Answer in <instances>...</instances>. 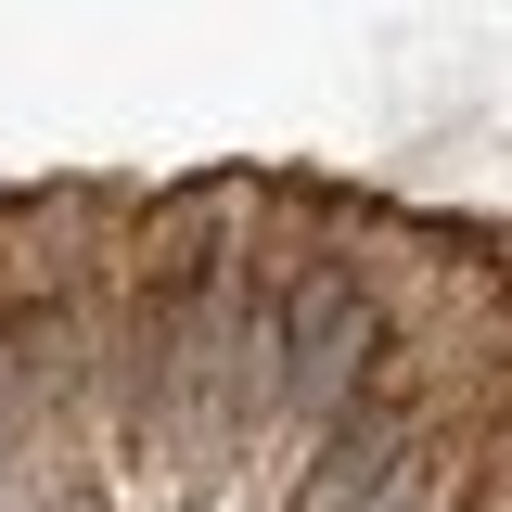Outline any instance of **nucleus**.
I'll use <instances>...</instances> for the list:
<instances>
[{
  "mask_svg": "<svg viewBox=\"0 0 512 512\" xmlns=\"http://www.w3.org/2000/svg\"><path fill=\"white\" fill-rule=\"evenodd\" d=\"M269 397H295V410H320V397H346V384L372 372V295H359V269H295L282 295H269Z\"/></svg>",
  "mask_w": 512,
  "mask_h": 512,
  "instance_id": "obj_1",
  "label": "nucleus"
},
{
  "mask_svg": "<svg viewBox=\"0 0 512 512\" xmlns=\"http://www.w3.org/2000/svg\"><path fill=\"white\" fill-rule=\"evenodd\" d=\"M39 346H52V295H0V397L39 372Z\"/></svg>",
  "mask_w": 512,
  "mask_h": 512,
  "instance_id": "obj_2",
  "label": "nucleus"
}]
</instances>
